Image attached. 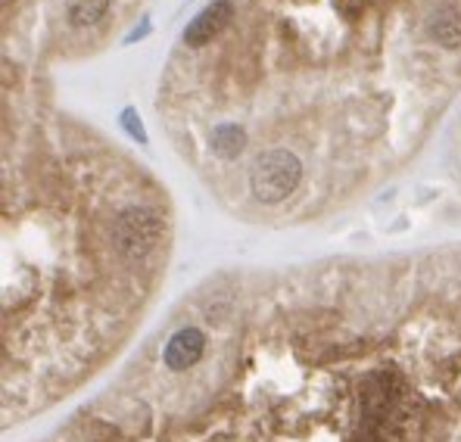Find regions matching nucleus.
Instances as JSON below:
<instances>
[{"mask_svg":"<svg viewBox=\"0 0 461 442\" xmlns=\"http://www.w3.org/2000/svg\"><path fill=\"white\" fill-rule=\"evenodd\" d=\"M106 10H110V0H69V4H66L69 23L78 25V29H85V25H97Z\"/></svg>","mask_w":461,"mask_h":442,"instance_id":"0eeeda50","label":"nucleus"},{"mask_svg":"<svg viewBox=\"0 0 461 442\" xmlns=\"http://www.w3.org/2000/svg\"><path fill=\"white\" fill-rule=\"evenodd\" d=\"M230 13H234V6H230L228 0H212L206 10H200L191 23H187L185 44L187 47L212 44V38H219L221 32H225V25L230 23Z\"/></svg>","mask_w":461,"mask_h":442,"instance_id":"7ed1b4c3","label":"nucleus"},{"mask_svg":"<svg viewBox=\"0 0 461 442\" xmlns=\"http://www.w3.org/2000/svg\"><path fill=\"white\" fill-rule=\"evenodd\" d=\"M247 147V131L234 122H221L212 128V153L219 159H237Z\"/></svg>","mask_w":461,"mask_h":442,"instance_id":"423d86ee","label":"nucleus"},{"mask_svg":"<svg viewBox=\"0 0 461 442\" xmlns=\"http://www.w3.org/2000/svg\"><path fill=\"white\" fill-rule=\"evenodd\" d=\"M427 35L437 41L446 50L461 47V4H443L430 13L427 19Z\"/></svg>","mask_w":461,"mask_h":442,"instance_id":"39448f33","label":"nucleus"},{"mask_svg":"<svg viewBox=\"0 0 461 442\" xmlns=\"http://www.w3.org/2000/svg\"><path fill=\"white\" fill-rule=\"evenodd\" d=\"M147 32H150V19H144V23H140V29H134V32H128V38H125V44H134V41L138 38H144Z\"/></svg>","mask_w":461,"mask_h":442,"instance_id":"1a4fd4ad","label":"nucleus"},{"mask_svg":"<svg viewBox=\"0 0 461 442\" xmlns=\"http://www.w3.org/2000/svg\"><path fill=\"white\" fill-rule=\"evenodd\" d=\"M303 181V162L290 149H268L249 168V194L266 206L287 200Z\"/></svg>","mask_w":461,"mask_h":442,"instance_id":"f257e3e1","label":"nucleus"},{"mask_svg":"<svg viewBox=\"0 0 461 442\" xmlns=\"http://www.w3.org/2000/svg\"><path fill=\"white\" fill-rule=\"evenodd\" d=\"M122 128H125L128 134H131L134 140H138V144H147V131H144V122H140V115H138V110H134V106H125V110H122Z\"/></svg>","mask_w":461,"mask_h":442,"instance_id":"6e6552de","label":"nucleus"},{"mask_svg":"<svg viewBox=\"0 0 461 442\" xmlns=\"http://www.w3.org/2000/svg\"><path fill=\"white\" fill-rule=\"evenodd\" d=\"M203 352H206V333L196 330V328H181L178 333L168 337L166 352H162V362H166V368H172V371H187L200 362Z\"/></svg>","mask_w":461,"mask_h":442,"instance_id":"20e7f679","label":"nucleus"},{"mask_svg":"<svg viewBox=\"0 0 461 442\" xmlns=\"http://www.w3.org/2000/svg\"><path fill=\"white\" fill-rule=\"evenodd\" d=\"M162 237V219L153 209L131 206L122 209L113 219V247L115 253L128 262H138V258L150 256Z\"/></svg>","mask_w":461,"mask_h":442,"instance_id":"f03ea898","label":"nucleus"}]
</instances>
